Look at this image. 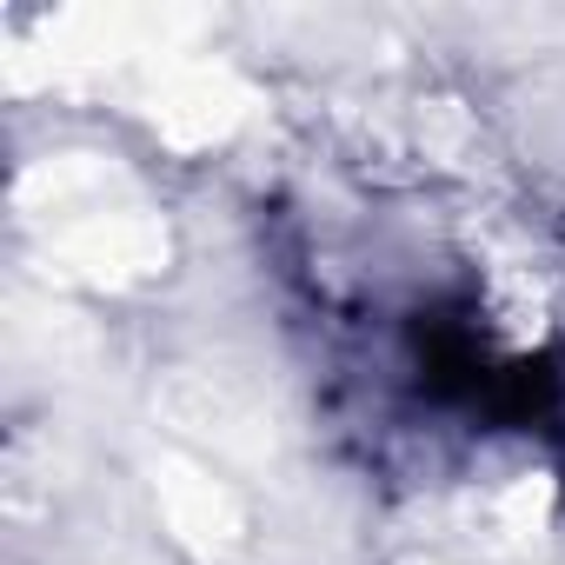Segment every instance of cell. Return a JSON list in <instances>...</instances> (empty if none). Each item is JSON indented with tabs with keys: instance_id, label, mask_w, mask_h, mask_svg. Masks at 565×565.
<instances>
[{
	"instance_id": "6da1fadb",
	"label": "cell",
	"mask_w": 565,
	"mask_h": 565,
	"mask_svg": "<svg viewBox=\"0 0 565 565\" xmlns=\"http://www.w3.org/2000/svg\"><path fill=\"white\" fill-rule=\"evenodd\" d=\"M532 426L552 439V452H558V466H565V366H545V399H539Z\"/></svg>"
}]
</instances>
